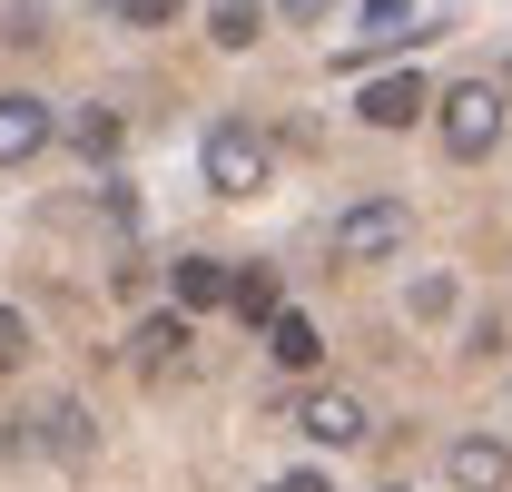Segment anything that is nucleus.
Here are the masks:
<instances>
[{
  "label": "nucleus",
  "mask_w": 512,
  "mask_h": 492,
  "mask_svg": "<svg viewBox=\"0 0 512 492\" xmlns=\"http://www.w3.org/2000/svg\"><path fill=\"white\" fill-rule=\"evenodd\" d=\"M414 246V207L404 197H355L335 217V266H375V256H404Z\"/></svg>",
  "instance_id": "f257e3e1"
},
{
  "label": "nucleus",
  "mask_w": 512,
  "mask_h": 492,
  "mask_svg": "<svg viewBox=\"0 0 512 492\" xmlns=\"http://www.w3.org/2000/svg\"><path fill=\"white\" fill-rule=\"evenodd\" d=\"M503 109L512 99H493V79H463V89H444L434 128H444L453 158H493V148H503Z\"/></svg>",
  "instance_id": "f03ea898"
},
{
  "label": "nucleus",
  "mask_w": 512,
  "mask_h": 492,
  "mask_svg": "<svg viewBox=\"0 0 512 492\" xmlns=\"http://www.w3.org/2000/svg\"><path fill=\"white\" fill-rule=\"evenodd\" d=\"M197 168H207L217 197H256L266 187V138H256V119H217L207 148H197Z\"/></svg>",
  "instance_id": "7ed1b4c3"
},
{
  "label": "nucleus",
  "mask_w": 512,
  "mask_h": 492,
  "mask_svg": "<svg viewBox=\"0 0 512 492\" xmlns=\"http://www.w3.org/2000/svg\"><path fill=\"white\" fill-rule=\"evenodd\" d=\"M296 433H306V443H335V453H355V443L375 433V414H365V394L335 384V394H306V404H296Z\"/></svg>",
  "instance_id": "20e7f679"
},
{
  "label": "nucleus",
  "mask_w": 512,
  "mask_h": 492,
  "mask_svg": "<svg viewBox=\"0 0 512 492\" xmlns=\"http://www.w3.org/2000/svg\"><path fill=\"white\" fill-rule=\"evenodd\" d=\"M424 109H444V99L424 89V69H394V79H365V99H355V119H365V128H414Z\"/></svg>",
  "instance_id": "39448f33"
},
{
  "label": "nucleus",
  "mask_w": 512,
  "mask_h": 492,
  "mask_svg": "<svg viewBox=\"0 0 512 492\" xmlns=\"http://www.w3.org/2000/svg\"><path fill=\"white\" fill-rule=\"evenodd\" d=\"M50 99H30V89H10V99H0V168H20V158H40V148H50Z\"/></svg>",
  "instance_id": "423d86ee"
},
{
  "label": "nucleus",
  "mask_w": 512,
  "mask_h": 492,
  "mask_svg": "<svg viewBox=\"0 0 512 492\" xmlns=\"http://www.w3.org/2000/svg\"><path fill=\"white\" fill-rule=\"evenodd\" d=\"M444 463H453L463 492H512V443H493V433H463Z\"/></svg>",
  "instance_id": "0eeeda50"
},
{
  "label": "nucleus",
  "mask_w": 512,
  "mask_h": 492,
  "mask_svg": "<svg viewBox=\"0 0 512 492\" xmlns=\"http://www.w3.org/2000/svg\"><path fill=\"white\" fill-rule=\"evenodd\" d=\"M40 453H60V463H89L99 453V424H89V404H40Z\"/></svg>",
  "instance_id": "6e6552de"
},
{
  "label": "nucleus",
  "mask_w": 512,
  "mask_h": 492,
  "mask_svg": "<svg viewBox=\"0 0 512 492\" xmlns=\"http://www.w3.org/2000/svg\"><path fill=\"white\" fill-rule=\"evenodd\" d=\"M394 40H414V0H365V30L345 40V69L375 60V50H394Z\"/></svg>",
  "instance_id": "1a4fd4ad"
},
{
  "label": "nucleus",
  "mask_w": 512,
  "mask_h": 492,
  "mask_svg": "<svg viewBox=\"0 0 512 492\" xmlns=\"http://www.w3.org/2000/svg\"><path fill=\"white\" fill-rule=\"evenodd\" d=\"M168 286H178V315H188V306L237 296V266H217V256H178V266H168Z\"/></svg>",
  "instance_id": "9d476101"
},
{
  "label": "nucleus",
  "mask_w": 512,
  "mask_h": 492,
  "mask_svg": "<svg viewBox=\"0 0 512 492\" xmlns=\"http://www.w3.org/2000/svg\"><path fill=\"white\" fill-rule=\"evenodd\" d=\"M266 355H276V365L286 374H316V355H325V335H316V315H276V325H266Z\"/></svg>",
  "instance_id": "9b49d317"
},
{
  "label": "nucleus",
  "mask_w": 512,
  "mask_h": 492,
  "mask_svg": "<svg viewBox=\"0 0 512 492\" xmlns=\"http://www.w3.org/2000/svg\"><path fill=\"white\" fill-rule=\"evenodd\" d=\"M128 345H138V374H168V365H188V315H148V325H138Z\"/></svg>",
  "instance_id": "f8f14e48"
},
{
  "label": "nucleus",
  "mask_w": 512,
  "mask_h": 492,
  "mask_svg": "<svg viewBox=\"0 0 512 492\" xmlns=\"http://www.w3.org/2000/svg\"><path fill=\"white\" fill-rule=\"evenodd\" d=\"M256 20H266V0H207V40H217V50H247Z\"/></svg>",
  "instance_id": "ddd939ff"
},
{
  "label": "nucleus",
  "mask_w": 512,
  "mask_h": 492,
  "mask_svg": "<svg viewBox=\"0 0 512 492\" xmlns=\"http://www.w3.org/2000/svg\"><path fill=\"white\" fill-rule=\"evenodd\" d=\"M227 306L247 315V325H276V315H286V296H276V276H266V266H237V296H227Z\"/></svg>",
  "instance_id": "4468645a"
},
{
  "label": "nucleus",
  "mask_w": 512,
  "mask_h": 492,
  "mask_svg": "<svg viewBox=\"0 0 512 492\" xmlns=\"http://www.w3.org/2000/svg\"><path fill=\"white\" fill-rule=\"evenodd\" d=\"M119 109H79V119H69V148H79V158H119Z\"/></svg>",
  "instance_id": "2eb2a0df"
},
{
  "label": "nucleus",
  "mask_w": 512,
  "mask_h": 492,
  "mask_svg": "<svg viewBox=\"0 0 512 492\" xmlns=\"http://www.w3.org/2000/svg\"><path fill=\"white\" fill-rule=\"evenodd\" d=\"M99 10H109V20H138V30H148V20H178V0H99Z\"/></svg>",
  "instance_id": "dca6fc26"
},
{
  "label": "nucleus",
  "mask_w": 512,
  "mask_h": 492,
  "mask_svg": "<svg viewBox=\"0 0 512 492\" xmlns=\"http://www.w3.org/2000/svg\"><path fill=\"white\" fill-rule=\"evenodd\" d=\"M20 355H30V325H20V315L0 306V365H20Z\"/></svg>",
  "instance_id": "f3484780"
},
{
  "label": "nucleus",
  "mask_w": 512,
  "mask_h": 492,
  "mask_svg": "<svg viewBox=\"0 0 512 492\" xmlns=\"http://www.w3.org/2000/svg\"><path fill=\"white\" fill-rule=\"evenodd\" d=\"M276 492H335L325 473H276Z\"/></svg>",
  "instance_id": "a211bd4d"
},
{
  "label": "nucleus",
  "mask_w": 512,
  "mask_h": 492,
  "mask_svg": "<svg viewBox=\"0 0 512 492\" xmlns=\"http://www.w3.org/2000/svg\"><path fill=\"white\" fill-rule=\"evenodd\" d=\"M276 10H286V20H325V0H276Z\"/></svg>",
  "instance_id": "6ab92c4d"
}]
</instances>
